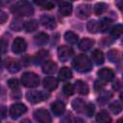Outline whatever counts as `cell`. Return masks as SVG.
<instances>
[{
	"label": "cell",
	"instance_id": "1",
	"mask_svg": "<svg viewBox=\"0 0 123 123\" xmlns=\"http://www.w3.org/2000/svg\"><path fill=\"white\" fill-rule=\"evenodd\" d=\"M73 67L80 73H86L92 68V62L85 54L78 55L72 62Z\"/></svg>",
	"mask_w": 123,
	"mask_h": 123
},
{
	"label": "cell",
	"instance_id": "2",
	"mask_svg": "<svg viewBox=\"0 0 123 123\" xmlns=\"http://www.w3.org/2000/svg\"><path fill=\"white\" fill-rule=\"evenodd\" d=\"M12 12H15L19 15L29 16L34 13V8L29 2L21 1V2L15 3V5L12 7Z\"/></svg>",
	"mask_w": 123,
	"mask_h": 123
},
{
	"label": "cell",
	"instance_id": "3",
	"mask_svg": "<svg viewBox=\"0 0 123 123\" xmlns=\"http://www.w3.org/2000/svg\"><path fill=\"white\" fill-rule=\"evenodd\" d=\"M21 83L26 87H36L39 84V78L33 72H25L21 76Z\"/></svg>",
	"mask_w": 123,
	"mask_h": 123
},
{
	"label": "cell",
	"instance_id": "4",
	"mask_svg": "<svg viewBox=\"0 0 123 123\" xmlns=\"http://www.w3.org/2000/svg\"><path fill=\"white\" fill-rule=\"evenodd\" d=\"M49 97V94L47 92L43 91H37V90H31L26 93L27 100L32 104H37L44 100H46Z\"/></svg>",
	"mask_w": 123,
	"mask_h": 123
},
{
	"label": "cell",
	"instance_id": "5",
	"mask_svg": "<svg viewBox=\"0 0 123 123\" xmlns=\"http://www.w3.org/2000/svg\"><path fill=\"white\" fill-rule=\"evenodd\" d=\"M26 111H27V108L25 105H23L21 103H15L11 106V108L9 110V114L12 119H16V118L20 117Z\"/></svg>",
	"mask_w": 123,
	"mask_h": 123
},
{
	"label": "cell",
	"instance_id": "6",
	"mask_svg": "<svg viewBox=\"0 0 123 123\" xmlns=\"http://www.w3.org/2000/svg\"><path fill=\"white\" fill-rule=\"evenodd\" d=\"M34 117L38 123H51L52 118L49 112L44 109H38L34 112Z\"/></svg>",
	"mask_w": 123,
	"mask_h": 123
},
{
	"label": "cell",
	"instance_id": "7",
	"mask_svg": "<svg viewBox=\"0 0 123 123\" xmlns=\"http://www.w3.org/2000/svg\"><path fill=\"white\" fill-rule=\"evenodd\" d=\"M73 55V49L70 46L62 45L58 48V58L62 62L68 61Z\"/></svg>",
	"mask_w": 123,
	"mask_h": 123
},
{
	"label": "cell",
	"instance_id": "8",
	"mask_svg": "<svg viewBox=\"0 0 123 123\" xmlns=\"http://www.w3.org/2000/svg\"><path fill=\"white\" fill-rule=\"evenodd\" d=\"M26 48H27V43H26L25 39L20 37H15V39L13 40L12 45V52L15 54H21L26 50Z\"/></svg>",
	"mask_w": 123,
	"mask_h": 123
},
{
	"label": "cell",
	"instance_id": "9",
	"mask_svg": "<svg viewBox=\"0 0 123 123\" xmlns=\"http://www.w3.org/2000/svg\"><path fill=\"white\" fill-rule=\"evenodd\" d=\"M91 12V7L88 4H81L76 9V14L79 18L85 19L86 18Z\"/></svg>",
	"mask_w": 123,
	"mask_h": 123
},
{
	"label": "cell",
	"instance_id": "10",
	"mask_svg": "<svg viewBox=\"0 0 123 123\" xmlns=\"http://www.w3.org/2000/svg\"><path fill=\"white\" fill-rule=\"evenodd\" d=\"M97 75L99 76V78L105 82H110L114 78V72L112 69L108 68V67H104L102 69H100L97 72Z\"/></svg>",
	"mask_w": 123,
	"mask_h": 123
},
{
	"label": "cell",
	"instance_id": "11",
	"mask_svg": "<svg viewBox=\"0 0 123 123\" xmlns=\"http://www.w3.org/2000/svg\"><path fill=\"white\" fill-rule=\"evenodd\" d=\"M40 23L47 29H54L56 27V20L49 14H43L40 17Z\"/></svg>",
	"mask_w": 123,
	"mask_h": 123
},
{
	"label": "cell",
	"instance_id": "12",
	"mask_svg": "<svg viewBox=\"0 0 123 123\" xmlns=\"http://www.w3.org/2000/svg\"><path fill=\"white\" fill-rule=\"evenodd\" d=\"M5 66L11 73H15L20 69V65L17 61H15L12 58H8L5 62Z\"/></svg>",
	"mask_w": 123,
	"mask_h": 123
},
{
	"label": "cell",
	"instance_id": "13",
	"mask_svg": "<svg viewBox=\"0 0 123 123\" xmlns=\"http://www.w3.org/2000/svg\"><path fill=\"white\" fill-rule=\"evenodd\" d=\"M51 110L56 116L62 115L65 111V105L62 101H55L51 104Z\"/></svg>",
	"mask_w": 123,
	"mask_h": 123
},
{
	"label": "cell",
	"instance_id": "14",
	"mask_svg": "<svg viewBox=\"0 0 123 123\" xmlns=\"http://www.w3.org/2000/svg\"><path fill=\"white\" fill-rule=\"evenodd\" d=\"M43 86L47 90H54L58 86V80L54 77H46L43 80Z\"/></svg>",
	"mask_w": 123,
	"mask_h": 123
},
{
	"label": "cell",
	"instance_id": "15",
	"mask_svg": "<svg viewBox=\"0 0 123 123\" xmlns=\"http://www.w3.org/2000/svg\"><path fill=\"white\" fill-rule=\"evenodd\" d=\"M74 88L77 90L78 93H80L82 95H86L88 93V91H89V88H88V86L86 85V83H85V82H83L81 80L76 81Z\"/></svg>",
	"mask_w": 123,
	"mask_h": 123
},
{
	"label": "cell",
	"instance_id": "16",
	"mask_svg": "<svg viewBox=\"0 0 123 123\" xmlns=\"http://www.w3.org/2000/svg\"><path fill=\"white\" fill-rule=\"evenodd\" d=\"M48 57H49V52L47 50H40L34 57V62L36 64H40L43 62H45L48 59Z\"/></svg>",
	"mask_w": 123,
	"mask_h": 123
},
{
	"label": "cell",
	"instance_id": "17",
	"mask_svg": "<svg viewBox=\"0 0 123 123\" xmlns=\"http://www.w3.org/2000/svg\"><path fill=\"white\" fill-rule=\"evenodd\" d=\"M60 13L63 16H68L72 12V4L69 2H62L60 4Z\"/></svg>",
	"mask_w": 123,
	"mask_h": 123
},
{
	"label": "cell",
	"instance_id": "18",
	"mask_svg": "<svg viewBox=\"0 0 123 123\" xmlns=\"http://www.w3.org/2000/svg\"><path fill=\"white\" fill-rule=\"evenodd\" d=\"M57 63L52 62V61H48L46 62L43 66H42V71L43 73H46V74H52V73H55L56 70H57Z\"/></svg>",
	"mask_w": 123,
	"mask_h": 123
},
{
	"label": "cell",
	"instance_id": "19",
	"mask_svg": "<svg viewBox=\"0 0 123 123\" xmlns=\"http://www.w3.org/2000/svg\"><path fill=\"white\" fill-rule=\"evenodd\" d=\"M86 106V104L82 99H79V98L73 100V102H72V108H73V110L76 111L77 112H80V113L81 112H85Z\"/></svg>",
	"mask_w": 123,
	"mask_h": 123
},
{
	"label": "cell",
	"instance_id": "20",
	"mask_svg": "<svg viewBox=\"0 0 123 123\" xmlns=\"http://www.w3.org/2000/svg\"><path fill=\"white\" fill-rule=\"evenodd\" d=\"M94 44V40L89 38V37H85L83 38L80 43H79V48L82 50V51H87L89 50Z\"/></svg>",
	"mask_w": 123,
	"mask_h": 123
},
{
	"label": "cell",
	"instance_id": "21",
	"mask_svg": "<svg viewBox=\"0 0 123 123\" xmlns=\"http://www.w3.org/2000/svg\"><path fill=\"white\" fill-rule=\"evenodd\" d=\"M91 60L95 64H102L104 62V55L99 49H95L91 54Z\"/></svg>",
	"mask_w": 123,
	"mask_h": 123
},
{
	"label": "cell",
	"instance_id": "22",
	"mask_svg": "<svg viewBox=\"0 0 123 123\" xmlns=\"http://www.w3.org/2000/svg\"><path fill=\"white\" fill-rule=\"evenodd\" d=\"M96 121L98 123H111V117L110 116V114L107 111H101L96 115Z\"/></svg>",
	"mask_w": 123,
	"mask_h": 123
},
{
	"label": "cell",
	"instance_id": "23",
	"mask_svg": "<svg viewBox=\"0 0 123 123\" xmlns=\"http://www.w3.org/2000/svg\"><path fill=\"white\" fill-rule=\"evenodd\" d=\"M49 39V36L45 33H39L37 36H35L34 40L37 45H44Z\"/></svg>",
	"mask_w": 123,
	"mask_h": 123
},
{
	"label": "cell",
	"instance_id": "24",
	"mask_svg": "<svg viewBox=\"0 0 123 123\" xmlns=\"http://www.w3.org/2000/svg\"><path fill=\"white\" fill-rule=\"evenodd\" d=\"M72 78V72L68 67H62L59 71V79L62 81H67Z\"/></svg>",
	"mask_w": 123,
	"mask_h": 123
},
{
	"label": "cell",
	"instance_id": "25",
	"mask_svg": "<svg viewBox=\"0 0 123 123\" xmlns=\"http://www.w3.org/2000/svg\"><path fill=\"white\" fill-rule=\"evenodd\" d=\"M37 26H38V23L36 19H31V20H28L25 22L24 24V29L26 32L28 33H31V32H34L37 29Z\"/></svg>",
	"mask_w": 123,
	"mask_h": 123
},
{
	"label": "cell",
	"instance_id": "26",
	"mask_svg": "<svg viewBox=\"0 0 123 123\" xmlns=\"http://www.w3.org/2000/svg\"><path fill=\"white\" fill-rule=\"evenodd\" d=\"M99 25V31L100 32H106L109 30V28L111 25V20L110 18H103L98 22Z\"/></svg>",
	"mask_w": 123,
	"mask_h": 123
},
{
	"label": "cell",
	"instance_id": "27",
	"mask_svg": "<svg viewBox=\"0 0 123 123\" xmlns=\"http://www.w3.org/2000/svg\"><path fill=\"white\" fill-rule=\"evenodd\" d=\"M86 29L89 33H92V34H96L98 31H99V25H98V21L92 19V20H89L86 24Z\"/></svg>",
	"mask_w": 123,
	"mask_h": 123
},
{
	"label": "cell",
	"instance_id": "28",
	"mask_svg": "<svg viewBox=\"0 0 123 123\" xmlns=\"http://www.w3.org/2000/svg\"><path fill=\"white\" fill-rule=\"evenodd\" d=\"M64 39H65V41H67L68 43L74 44V43H76V42L78 41V35L75 34V33H73V32L68 31V32H66V33L64 34Z\"/></svg>",
	"mask_w": 123,
	"mask_h": 123
},
{
	"label": "cell",
	"instance_id": "29",
	"mask_svg": "<svg viewBox=\"0 0 123 123\" xmlns=\"http://www.w3.org/2000/svg\"><path fill=\"white\" fill-rule=\"evenodd\" d=\"M108 59L111 62H117L120 60V54H119L118 50H116V49L110 50L108 52Z\"/></svg>",
	"mask_w": 123,
	"mask_h": 123
},
{
	"label": "cell",
	"instance_id": "30",
	"mask_svg": "<svg viewBox=\"0 0 123 123\" xmlns=\"http://www.w3.org/2000/svg\"><path fill=\"white\" fill-rule=\"evenodd\" d=\"M111 96H112V93L111 92V91H104V92H101V94H100V96L98 97V102H99V104H105V103H107L111 98Z\"/></svg>",
	"mask_w": 123,
	"mask_h": 123
},
{
	"label": "cell",
	"instance_id": "31",
	"mask_svg": "<svg viewBox=\"0 0 123 123\" xmlns=\"http://www.w3.org/2000/svg\"><path fill=\"white\" fill-rule=\"evenodd\" d=\"M122 31H123V27L121 24H117L115 25L111 30V36L113 37L114 38H117L121 36L122 34Z\"/></svg>",
	"mask_w": 123,
	"mask_h": 123
},
{
	"label": "cell",
	"instance_id": "32",
	"mask_svg": "<svg viewBox=\"0 0 123 123\" xmlns=\"http://www.w3.org/2000/svg\"><path fill=\"white\" fill-rule=\"evenodd\" d=\"M62 91L64 93V95L66 96H71L74 94V91H75V88H74V86L72 84H65L63 88H62Z\"/></svg>",
	"mask_w": 123,
	"mask_h": 123
},
{
	"label": "cell",
	"instance_id": "33",
	"mask_svg": "<svg viewBox=\"0 0 123 123\" xmlns=\"http://www.w3.org/2000/svg\"><path fill=\"white\" fill-rule=\"evenodd\" d=\"M106 10H107V4H105V3L100 2L94 6V12L96 14H102Z\"/></svg>",
	"mask_w": 123,
	"mask_h": 123
},
{
	"label": "cell",
	"instance_id": "34",
	"mask_svg": "<svg viewBox=\"0 0 123 123\" xmlns=\"http://www.w3.org/2000/svg\"><path fill=\"white\" fill-rule=\"evenodd\" d=\"M110 110L111 111L112 113L117 114V113H119V112L122 111V106L120 105L119 102L115 101V102H113V103H111V104L110 105Z\"/></svg>",
	"mask_w": 123,
	"mask_h": 123
},
{
	"label": "cell",
	"instance_id": "35",
	"mask_svg": "<svg viewBox=\"0 0 123 123\" xmlns=\"http://www.w3.org/2000/svg\"><path fill=\"white\" fill-rule=\"evenodd\" d=\"M8 86H10V88H12L13 91L18 90L19 89V83L16 79H10L8 81Z\"/></svg>",
	"mask_w": 123,
	"mask_h": 123
},
{
	"label": "cell",
	"instance_id": "36",
	"mask_svg": "<svg viewBox=\"0 0 123 123\" xmlns=\"http://www.w3.org/2000/svg\"><path fill=\"white\" fill-rule=\"evenodd\" d=\"M94 110H95L94 105L91 104V103H89V104H87V105L86 106V110H85V111H86V115L90 117V116H92V114H93V112H94Z\"/></svg>",
	"mask_w": 123,
	"mask_h": 123
},
{
	"label": "cell",
	"instance_id": "37",
	"mask_svg": "<svg viewBox=\"0 0 123 123\" xmlns=\"http://www.w3.org/2000/svg\"><path fill=\"white\" fill-rule=\"evenodd\" d=\"M37 4L40 5L43 9H46V10H51L52 8H54V4L52 2H49V1H45V2H37Z\"/></svg>",
	"mask_w": 123,
	"mask_h": 123
},
{
	"label": "cell",
	"instance_id": "38",
	"mask_svg": "<svg viewBox=\"0 0 123 123\" xmlns=\"http://www.w3.org/2000/svg\"><path fill=\"white\" fill-rule=\"evenodd\" d=\"M8 49V42L5 39L0 40V54H5Z\"/></svg>",
	"mask_w": 123,
	"mask_h": 123
},
{
	"label": "cell",
	"instance_id": "39",
	"mask_svg": "<svg viewBox=\"0 0 123 123\" xmlns=\"http://www.w3.org/2000/svg\"><path fill=\"white\" fill-rule=\"evenodd\" d=\"M104 86H105L104 83L101 82L100 80H96V81L94 82V89H95L96 91H101V90L104 88Z\"/></svg>",
	"mask_w": 123,
	"mask_h": 123
},
{
	"label": "cell",
	"instance_id": "40",
	"mask_svg": "<svg viewBox=\"0 0 123 123\" xmlns=\"http://www.w3.org/2000/svg\"><path fill=\"white\" fill-rule=\"evenodd\" d=\"M61 123H72V117H71V115H70L69 113L66 114V115H64V116L62 117Z\"/></svg>",
	"mask_w": 123,
	"mask_h": 123
},
{
	"label": "cell",
	"instance_id": "41",
	"mask_svg": "<svg viewBox=\"0 0 123 123\" xmlns=\"http://www.w3.org/2000/svg\"><path fill=\"white\" fill-rule=\"evenodd\" d=\"M7 18H8L7 13H6L5 12H3V11L0 9V24L4 23V22L7 20Z\"/></svg>",
	"mask_w": 123,
	"mask_h": 123
},
{
	"label": "cell",
	"instance_id": "42",
	"mask_svg": "<svg viewBox=\"0 0 123 123\" xmlns=\"http://www.w3.org/2000/svg\"><path fill=\"white\" fill-rule=\"evenodd\" d=\"M6 115V108L5 107H0V116L4 118Z\"/></svg>",
	"mask_w": 123,
	"mask_h": 123
},
{
	"label": "cell",
	"instance_id": "43",
	"mask_svg": "<svg viewBox=\"0 0 123 123\" xmlns=\"http://www.w3.org/2000/svg\"><path fill=\"white\" fill-rule=\"evenodd\" d=\"M21 123H31V121H30V120H28V119H25V120H23Z\"/></svg>",
	"mask_w": 123,
	"mask_h": 123
},
{
	"label": "cell",
	"instance_id": "44",
	"mask_svg": "<svg viewBox=\"0 0 123 123\" xmlns=\"http://www.w3.org/2000/svg\"><path fill=\"white\" fill-rule=\"evenodd\" d=\"M116 123H122V118H120V119H118Z\"/></svg>",
	"mask_w": 123,
	"mask_h": 123
},
{
	"label": "cell",
	"instance_id": "45",
	"mask_svg": "<svg viewBox=\"0 0 123 123\" xmlns=\"http://www.w3.org/2000/svg\"><path fill=\"white\" fill-rule=\"evenodd\" d=\"M0 68H1V59H0Z\"/></svg>",
	"mask_w": 123,
	"mask_h": 123
}]
</instances>
